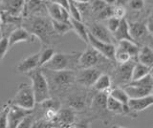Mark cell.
<instances>
[{"label":"cell","instance_id":"ac0fdd59","mask_svg":"<svg viewBox=\"0 0 153 128\" xmlns=\"http://www.w3.org/2000/svg\"><path fill=\"white\" fill-rule=\"evenodd\" d=\"M75 118H76V114L75 111L72 108H67V109H59V113H57V117L56 120V124L57 126L61 127H71L74 126L75 124Z\"/></svg>","mask_w":153,"mask_h":128},{"label":"cell","instance_id":"484cf974","mask_svg":"<svg viewBox=\"0 0 153 128\" xmlns=\"http://www.w3.org/2000/svg\"><path fill=\"white\" fill-rule=\"evenodd\" d=\"M117 46L119 48L126 51L127 53L131 55L132 58L137 59V55L139 54V51H140L141 47L139 46V44H137L136 42L130 41V40H121L118 42Z\"/></svg>","mask_w":153,"mask_h":128},{"label":"cell","instance_id":"5bb4252c","mask_svg":"<svg viewBox=\"0 0 153 128\" xmlns=\"http://www.w3.org/2000/svg\"><path fill=\"white\" fill-rule=\"evenodd\" d=\"M129 24V32L133 40L139 44L142 40L146 38L149 32L147 30L146 24L143 21H134L128 22Z\"/></svg>","mask_w":153,"mask_h":128},{"label":"cell","instance_id":"52a82bcc","mask_svg":"<svg viewBox=\"0 0 153 128\" xmlns=\"http://www.w3.org/2000/svg\"><path fill=\"white\" fill-rule=\"evenodd\" d=\"M102 58H105L103 55H100L95 48H93L90 44H87L86 50L83 53H80L79 55L78 66L79 69L95 67L96 65H98L99 63L102 62Z\"/></svg>","mask_w":153,"mask_h":128},{"label":"cell","instance_id":"681fc988","mask_svg":"<svg viewBox=\"0 0 153 128\" xmlns=\"http://www.w3.org/2000/svg\"><path fill=\"white\" fill-rule=\"evenodd\" d=\"M150 75H151V78H152V79H153V67H151V70H150Z\"/></svg>","mask_w":153,"mask_h":128},{"label":"cell","instance_id":"d590c367","mask_svg":"<svg viewBox=\"0 0 153 128\" xmlns=\"http://www.w3.org/2000/svg\"><path fill=\"white\" fill-rule=\"evenodd\" d=\"M57 113H59V111L55 110V109H44L43 110V118L48 121L55 122L57 117Z\"/></svg>","mask_w":153,"mask_h":128},{"label":"cell","instance_id":"83f0119b","mask_svg":"<svg viewBox=\"0 0 153 128\" xmlns=\"http://www.w3.org/2000/svg\"><path fill=\"white\" fill-rule=\"evenodd\" d=\"M108 95L123 104H127L129 98H130L128 94L126 92V90L121 87H115L113 89H110Z\"/></svg>","mask_w":153,"mask_h":128},{"label":"cell","instance_id":"7dc6e473","mask_svg":"<svg viewBox=\"0 0 153 128\" xmlns=\"http://www.w3.org/2000/svg\"><path fill=\"white\" fill-rule=\"evenodd\" d=\"M146 45H148L150 47V48H152L153 49V36L152 37H149L148 38V42H147V44Z\"/></svg>","mask_w":153,"mask_h":128},{"label":"cell","instance_id":"f5cc1de1","mask_svg":"<svg viewBox=\"0 0 153 128\" xmlns=\"http://www.w3.org/2000/svg\"><path fill=\"white\" fill-rule=\"evenodd\" d=\"M43 1H45V2H47V1H49V0H43Z\"/></svg>","mask_w":153,"mask_h":128},{"label":"cell","instance_id":"4dcf8cb0","mask_svg":"<svg viewBox=\"0 0 153 128\" xmlns=\"http://www.w3.org/2000/svg\"><path fill=\"white\" fill-rule=\"evenodd\" d=\"M132 58L126 51H124L116 46V51H115V61L119 64H123L131 60Z\"/></svg>","mask_w":153,"mask_h":128},{"label":"cell","instance_id":"f546056e","mask_svg":"<svg viewBox=\"0 0 153 128\" xmlns=\"http://www.w3.org/2000/svg\"><path fill=\"white\" fill-rule=\"evenodd\" d=\"M41 107L44 109H55L56 111H59V109L61 108V102L59 98H48L45 101H43L42 102L39 103Z\"/></svg>","mask_w":153,"mask_h":128},{"label":"cell","instance_id":"6da1fadb","mask_svg":"<svg viewBox=\"0 0 153 128\" xmlns=\"http://www.w3.org/2000/svg\"><path fill=\"white\" fill-rule=\"evenodd\" d=\"M23 27L44 45H49L53 36L56 35L51 18H48L47 16H28L23 22Z\"/></svg>","mask_w":153,"mask_h":128},{"label":"cell","instance_id":"8d00e7d4","mask_svg":"<svg viewBox=\"0 0 153 128\" xmlns=\"http://www.w3.org/2000/svg\"><path fill=\"white\" fill-rule=\"evenodd\" d=\"M106 21H107V26H106L107 29L109 30L110 33H112V35H113V33L118 29L120 22H121V19L115 17V16H112V17L108 18Z\"/></svg>","mask_w":153,"mask_h":128},{"label":"cell","instance_id":"9c48e42d","mask_svg":"<svg viewBox=\"0 0 153 128\" xmlns=\"http://www.w3.org/2000/svg\"><path fill=\"white\" fill-rule=\"evenodd\" d=\"M100 74H102L100 70L95 67L82 68L78 73H76V82H78L81 86L91 87L93 86Z\"/></svg>","mask_w":153,"mask_h":128},{"label":"cell","instance_id":"f1b7e54d","mask_svg":"<svg viewBox=\"0 0 153 128\" xmlns=\"http://www.w3.org/2000/svg\"><path fill=\"white\" fill-rule=\"evenodd\" d=\"M55 49L54 47L49 46V45H45L44 48H42L39 51V61H38V65L39 67H42L45 63H47L49 61L52 56L55 55Z\"/></svg>","mask_w":153,"mask_h":128},{"label":"cell","instance_id":"9a60e30c","mask_svg":"<svg viewBox=\"0 0 153 128\" xmlns=\"http://www.w3.org/2000/svg\"><path fill=\"white\" fill-rule=\"evenodd\" d=\"M38 61H39V52L27 56L26 58L18 62L16 66V71L19 74H27L39 67Z\"/></svg>","mask_w":153,"mask_h":128},{"label":"cell","instance_id":"11a10c76","mask_svg":"<svg viewBox=\"0 0 153 128\" xmlns=\"http://www.w3.org/2000/svg\"><path fill=\"white\" fill-rule=\"evenodd\" d=\"M152 1H153V0H152Z\"/></svg>","mask_w":153,"mask_h":128},{"label":"cell","instance_id":"44dd1931","mask_svg":"<svg viewBox=\"0 0 153 128\" xmlns=\"http://www.w3.org/2000/svg\"><path fill=\"white\" fill-rule=\"evenodd\" d=\"M114 39L116 41H121V40H130L134 41L133 38L130 36V32H129V24L128 21L126 19V17L121 19L120 25L118 27V29L113 33ZM135 42V41H134Z\"/></svg>","mask_w":153,"mask_h":128},{"label":"cell","instance_id":"e575fe53","mask_svg":"<svg viewBox=\"0 0 153 128\" xmlns=\"http://www.w3.org/2000/svg\"><path fill=\"white\" fill-rule=\"evenodd\" d=\"M10 103L8 102L5 107L0 112V128H7L8 127V110H9Z\"/></svg>","mask_w":153,"mask_h":128},{"label":"cell","instance_id":"db71d44e","mask_svg":"<svg viewBox=\"0 0 153 128\" xmlns=\"http://www.w3.org/2000/svg\"><path fill=\"white\" fill-rule=\"evenodd\" d=\"M151 94H152V96H153V91H152V93H151Z\"/></svg>","mask_w":153,"mask_h":128},{"label":"cell","instance_id":"7bdbcfd3","mask_svg":"<svg viewBox=\"0 0 153 128\" xmlns=\"http://www.w3.org/2000/svg\"><path fill=\"white\" fill-rule=\"evenodd\" d=\"M51 2H54L56 4H59V6L65 8L66 10H68V0H50Z\"/></svg>","mask_w":153,"mask_h":128},{"label":"cell","instance_id":"30bf717a","mask_svg":"<svg viewBox=\"0 0 153 128\" xmlns=\"http://www.w3.org/2000/svg\"><path fill=\"white\" fill-rule=\"evenodd\" d=\"M10 103V101H9ZM33 110L22 108L20 106L14 105L10 103L8 110V127L9 128H17L20 121L29 114L33 113Z\"/></svg>","mask_w":153,"mask_h":128},{"label":"cell","instance_id":"4316f807","mask_svg":"<svg viewBox=\"0 0 153 128\" xmlns=\"http://www.w3.org/2000/svg\"><path fill=\"white\" fill-rule=\"evenodd\" d=\"M51 21H52L53 29H54L56 35L57 36H63L67 34L68 32L73 31L70 21H57L55 19H52V18Z\"/></svg>","mask_w":153,"mask_h":128},{"label":"cell","instance_id":"60d3db41","mask_svg":"<svg viewBox=\"0 0 153 128\" xmlns=\"http://www.w3.org/2000/svg\"><path fill=\"white\" fill-rule=\"evenodd\" d=\"M106 5L107 4L105 3L103 0H93L92 4H91V9H92L93 13H98L100 11H102Z\"/></svg>","mask_w":153,"mask_h":128},{"label":"cell","instance_id":"816d5d0a","mask_svg":"<svg viewBox=\"0 0 153 128\" xmlns=\"http://www.w3.org/2000/svg\"><path fill=\"white\" fill-rule=\"evenodd\" d=\"M2 37V35H1V31H0V38Z\"/></svg>","mask_w":153,"mask_h":128},{"label":"cell","instance_id":"bcb514c9","mask_svg":"<svg viewBox=\"0 0 153 128\" xmlns=\"http://www.w3.org/2000/svg\"><path fill=\"white\" fill-rule=\"evenodd\" d=\"M107 5H116V0H103Z\"/></svg>","mask_w":153,"mask_h":128},{"label":"cell","instance_id":"1f68e13d","mask_svg":"<svg viewBox=\"0 0 153 128\" xmlns=\"http://www.w3.org/2000/svg\"><path fill=\"white\" fill-rule=\"evenodd\" d=\"M68 12L70 13L71 18H74V19H76V20H82V18H81V13L78 9L76 4L73 1V0H68Z\"/></svg>","mask_w":153,"mask_h":128},{"label":"cell","instance_id":"ab89813d","mask_svg":"<svg viewBox=\"0 0 153 128\" xmlns=\"http://www.w3.org/2000/svg\"><path fill=\"white\" fill-rule=\"evenodd\" d=\"M127 4L133 11H141L145 7V0H128Z\"/></svg>","mask_w":153,"mask_h":128},{"label":"cell","instance_id":"d6a6232c","mask_svg":"<svg viewBox=\"0 0 153 128\" xmlns=\"http://www.w3.org/2000/svg\"><path fill=\"white\" fill-rule=\"evenodd\" d=\"M113 7L114 5H106L102 11L97 13L98 20H107L108 18L113 16Z\"/></svg>","mask_w":153,"mask_h":128},{"label":"cell","instance_id":"3957f363","mask_svg":"<svg viewBox=\"0 0 153 128\" xmlns=\"http://www.w3.org/2000/svg\"><path fill=\"white\" fill-rule=\"evenodd\" d=\"M27 75L32 80V88L35 94L36 103L39 104L46 98L51 97L49 83L40 67L27 73Z\"/></svg>","mask_w":153,"mask_h":128},{"label":"cell","instance_id":"277c9868","mask_svg":"<svg viewBox=\"0 0 153 128\" xmlns=\"http://www.w3.org/2000/svg\"><path fill=\"white\" fill-rule=\"evenodd\" d=\"M42 72L45 75L49 86L55 90L65 89L76 82V73L74 70H62V71H51L42 68Z\"/></svg>","mask_w":153,"mask_h":128},{"label":"cell","instance_id":"2e32d148","mask_svg":"<svg viewBox=\"0 0 153 128\" xmlns=\"http://www.w3.org/2000/svg\"><path fill=\"white\" fill-rule=\"evenodd\" d=\"M46 8L48 15L52 19L57 21H70V13L68 10L59 6V4L48 1V3H46Z\"/></svg>","mask_w":153,"mask_h":128},{"label":"cell","instance_id":"f6af8a7d","mask_svg":"<svg viewBox=\"0 0 153 128\" xmlns=\"http://www.w3.org/2000/svg\"><path fill=\"white\" fill-rule=\"evenodd\" d=\"M76 4H85V3H89L91 0H73Z\"/></svg>","mask_w":153,"mask_h":128},{"label":"cell","instance_id":"74e56055","mask_svg":"<svg viewBox=\"0 0 153 128\" xmlns=\"http://www.w3.org/2000/svg\"><path fill=\"white\" fill-rule=\"evenodd\" d=\"M33 122H35V120H33V113H31V114H29V115H27L20 121L17 128H31V127H33Z\"/></svg>","mask_w":153,"mask_h":128},{"label":"cell","instance_id":"c3c4849f","mask_svg":"<svg viewBox=\"0 0 153 128\" xmlns=\"http://www.w3.org/2000/svg\"><path fill=\"white\" fill-rule=\"evenodd\" d=\"M3 22H4V19H3V17H2V16L0 15V26H1L2 24H3Z\"/></svg>","mask_w":153,"mask_h":128},{"label":"cell","instance_id":"cb8c5ba5","mask_svg":"<svg viewBox=\"0 0 153 128\" xmlns=\"http://www.w3.org/2000/svg\"><path fill=\"white\" fill-rule=\"evenodd\" d=\"M112 79L107 74H100V75L93 84V87L98 92H107L111 89Z\"/></svg>","mask_w":153,"mask_h":128},{"label":"cell","instance_id":"5b68a950","mask_svg":"<svg viewBox=\"0 0 153 128\" xmlns=\"http://www.w3.org/2000/svg\"><path fill=\"white\" fill-rule=\"evenodd\" d=\"M123 88L126 90L130 98L145 97L150 95L153 91V79L150 74H148L140 79L132 80Z\"/></svg>","mask_w":153,"mask_h":128},{"label":"cell","instance_id":"d4e9b609","mask_svg":"<svg viewBox=\"0 0 153 128\" xmlns=\"http://www.w3.org/2000/svg\"><path fill=\"white\" fill-rule=\"evenodd\" d=\"M151 67L147 66L146 64H143L140 61H135L133 66V70H132V75H131V81L132 80H137L143 78L145 75H148L150 73Z\"/></svg>","mask_w":153,"mask_h":128},{"label":"cell","instance_id":"7c38bea8","mask_svg":"<svg viewBox=\"0 0 153 128\" xmlns=\"http://www.w3.org/2000/svg\"><path fill=\"white\" fill-rule=\"evenodd\" d=\"M134 63H135V60H134V58H132L126 63L119 64V66L115 70V77H116V79L119 83L126 85L131 81Z\"/></svg>","mask_w":153,"mask_h":128},{"label":"cell","instance_id":"ba28073f","mask_svg":"<svg viewBox=\"0 0 153 128\" xmlns=\"http://www.w3.org/2000/svg\"><path fill=\"white\" fill-rule=\"evenodd\" d=\"M88 44L97 50L99 53L103 55L105 58L109 60H115V51H116V45L114 43H108V42L102 41L88 32Z\"/></svg>","mask_w":153,"mask_h":128},{"label":"cell","instance_id":"f35d334b","mask_svg":"<svg viewBox=\"0 0 153 128\" xmlns=\"http://www.w3.org/2000/svg\"><path fill=\"white\" fill-rule=\"evenodd\" d=\"M126 16V10L124 6L122 5H114L113 7V16L123 19Z\"/></svg>","mask_w":153,"mask_h":128},{"label":"cell","instance_id":"603a6c76","mask_svg":"<svg viewBox=\"0 0 153 128\" xmlns=\"http://www.w3.org/2000/svg\"><path fill=\"white\" fill-rule=\"evenodd\" d=\"M137 60L149 67H153V49L148 45L141 47L137 55Z\"/></svg>","mask_w":153,"mask_h":128},{"label":"cell","instance_id":"f907efd6","mask_svg":"<svg viewBox=\"0 0 153 128\" xmlns=\"http://www.w3.org/2000/svg\"><path fill=\"white\" fill-rule=\"evenodd\" d=\"M23 1L25 2V3H27V2H29V1H30V0H23Z\"/></svg>","mask_w":153,"mask_h":128},{"label":"cell","instance_id":"ee69618b","mask_svg":"<svg viewBox=\"0 0 153 128\" xmlns=\"http://www.w3.org/2000/svg\"><path fill=\"white\" fill-rule=\"evenodd\" d=\"M127 3H128V0H116V5L126 6Z\"/></svg>","mask_w":153,"mask_h":128},{"label":"cell","instance_id":"ffe728a7","mask_svg":"<svg viewBox=\"0 0 153 128\" xmlns=\"http://www.w3.org/2000/svg\"><path fill=\"white\" fill-rule=\"evenodd\" d=\"M107 97V92H99L91 101V109L97 114H104V112H108L106 108Z\"/></svg>","mask_w":153,"mask_h":128},{"label":"cell","instance_id":"7a4b0ae2","mask_svg":"<svg viewBox=\"0 0 153 128\" xmlns=\"http://www.w3.org/2000/svg\"><path fill=\"white\" fill-rule=\"evenodd\" d=\"M80 53L72 52V53H55L52 58L40 68H45L51 71L62 70H74L78 65V61Z\"/></svg>","mask_w":153,"mask_h":128},{"label":"cell","instance_id":"7402d4cb","mask_svg":"<svg viewBox=\"0 0 153 128\" xmlns=\"http://www.w3.org/2000/svg\"><path fill=\"white\" fill-rule=\"evenodd\" d=\"M70 22L72 24V29L76 33L79 38L85 42L86 44H88V29L82 20H76L74 18L70 17Z\"/></svg>","mask_w":153,"mask_h":128},{"label":"cell","instance_id":"836d02e7","mask_svg":"<svg viewBox=\"0 0 153 128\" xmlns=\"http://www.w3.org/2000/svg\"><path fill=\"white\" fill-rule=\"evenodd\" d=\"M9 49H10V47H9L8 37L2 36L1 38H0V65H1L2 60L4 59Z\"/></svg>","mask_w":153,"mask_h":128},{"label":"cell","instance_id":"4fadbf2b","mask_svg":"<svg viewBox=\"0 0 153 128\" xmlns=\"http://www.w3.org/2000/svg\"><path fill=\"white\" fill-rule=\"evenodd\" d=\"M33 39H35V36L24 27L16 28V29H14L11 32V34H10L8 37L9 47L11 48L12 46L19 43V42H29V41L33 42Z\"/></svg>","mask_w":153,"mask_h":128},{"label":"cell","instance_id":"8fae6325","mask_svg":"<svg viewBox=\"0 0 153 128\" xmlns=\"http://www.w3.org/2000/svg\"><path fill=\"white\" fill-rule=\"evenodd\" d=\"M88 32L96 38L102 41L108 42V43H114V36L112 33H110L107 27L100 24V22H92L87 26ZM115 44V43H114Z\"/></svg>","mask_w":153,"mask_h":128},{"label":"cell","instance_id":"8992f818","mask_svg":"<svg viewBox=\"0 0 153 128\" xmlns=\"http://www.w3.org/2000/svg\"><path fill=\"white\" fill-rule=\"evenodd\" d=\"M10 103L25 109H29V110H33L36 102L32 85H29L25 82L19 84L16 96L13 97L12 101H10Z\"/></svg>","mask_w":153,"mask_h":128},{"label":"cell","instance_id":"e0dca14e","mask_svg":"<svg viewBox=\"0 0 153 128\" xmlns=\"http://www.w3.org/2000/svg\"><path fill=\"white\" fill-rule=\"evenodd\" d=\"M128 106L134 113H138L146 110L153 105V96L152 94L147 95L145 97L136 98H129Z\"/></svg>","mask_w":153,"mask_h":128},{"label":"cell","instance_id":"b9f144b4","mask_svg":"<svg viewBox=\"0 0 153 128\" xmlns=\"http://www.w3.org/2000/svg\"><path fill=\"white\" fill-rule=\"evenodd\" d=\"M146 24L147 30H148V32H149V34L153 35V11L150 13V15L148 16Z\"/></svg>","mask_w":153,"mask_h":128},{"label":"cell","instance_id":"d6986e66","mask_svg":"<svg viewBox=\"0 0 153 128\" xmlns=\"http://www.w3.org/2000/svg\"><path fill=\"white\" fill-rule=\"evenodd\" d=\"M67 103L74 111H83L87 107L88 98L85 94L75 93L67 98Z\"/></svg>","mask_w":153,"mask_h":128}]
</instances>
